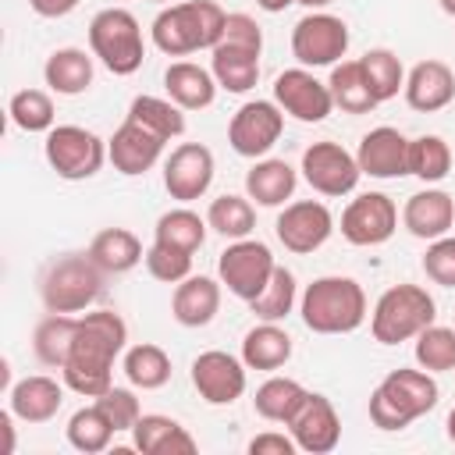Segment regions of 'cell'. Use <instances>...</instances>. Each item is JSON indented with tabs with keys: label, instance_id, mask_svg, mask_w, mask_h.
<instances>
[{
	"label": "cell",
	"instance_id": "1",
	"mask_svg": "<svg viewBox=\"0 0 455 455\" xmlns=\"http://www.w3.org/2000/svg\"><path fill=\"white\" fill-rule=\"evenodd\" d=\"M128 341V323L114 309H96L78 316V334L71 345L68 363L60 366L64 384L82 395V398H100L103 391L114 387V359L124 352Z\"/></svg>",
	"mask_w": 455,
	"mask_h": 455
},
{
	"label": "cell",
	"instance_id": "2",
	"mask_svg": "<svg viewBox=\"0 0 455 455\" xmlns=\"http://www.w3.org/2000/svg\"><path fill=\"white\" fill-rule=\"evenodd\" d=\"M228 14L213 0H185L171 4L153 18V43L167 57H185L196 50H213L224 39Z\"/></svg>",
	"mask_w": 455,
	"mask_h": 455
},
{
	"label": "cell",
	"instance_id": "3",
	"mask_svg": "<svg viewBox=\"0 0 455 455\" xmlns=\"http://www.w3.org/2000/svg\"><path fill=\"white\" fill-rule=\"evenodd\" d=\"M302 323L313 334H352L366 320V291L355 277H316L299 299Z\"/></svg>",
	"mask_w": 455,
	"mask_h": 455
},
{
	"label": "cell",
	"instance_id": "4",
	"mask_svg": "<svg viewBox=\"0 0 455 455\" xmlns=\"http://www.w3.org/2000/svg\"><path fill=\"white\" fill-rule=\"evenodd\" d=\"M437 380L430 377V370H409L398 366L391 370L370 395V423L377 430H405L412 419L427 416L437 405Z\"/></svg>",
	"mask_w": 455,
	"mask_h": 455
},
{
	"label": "cell",
	"instance_id": "5",
	"mask_svg": "<svg viewBox=\"0 0 455 455\" xmlns=\"http://www.w3.org/2000/svg\"><path fill=\"white\" fill-rule=\"evenodd\" d=\"M103 270L92 263L89 252H68L57 256L43 281H39V295L46 313H82L89 309L100 295H103Z\"/></svg>",
	"mask_w": 455,
	"mask_h": 455
},
{
	"label": "cell",
	"instance_id": "6",
	"mask_svg": "<svg viewBox=\"0 0 455 455\" xmlns=\"http://www.w3.org/2000/svg\"><path fill=\"white\" fill-rule=\"evenodd\" d=\"M437 316L434 295L419 284H391L373 313H370V334L380 345H398V341H412L423 327H430Z\"/></svg>",
	"mask_w": 455,
	"mask_h": 455
},
{
	"label": "cell",
	"instance_id": "7",
	"mask_svg": "<svg viewBox=\"0 0 455 455\" xmlns=\"http://www.w3.org/2000/svg\"><path fill=\"white\" fill-rule=\"evenodd\" d=\"M89 50L100 57V64L114 75H135L146 57L142 28L132 11L124 7H103L89 21Z\"/></svg>",
	"mask_w": 455,
	"mask_h": 455
},
{
	"label": "cell",
	"instance_id": "8",
	"mask_svg": "<svg viewBox=\"0 0 455 455\" xmlns=\"http://www.w3.org/2000/svg\"><path fill=\"white\" fill-rule=\"evenodd\" d=\"M43 153H46V164L57 171V178L85 181V178H92L103 167L107 142L96 132L82 128V124H53L46 132Z\"/></svg>",
	"mask_w": 455,
	"mask_h": 455
},
{
	"label": "cell",
	"instance_id": "9",
	"mask_svg": "<svg viewBox=\"0 0 455 455\" xmlns=\"http://www.w3.org/2000/svg\"><path fill=\"white\" fill-rule=\"evenodd\" d=\"M274 267H277V259H274L270 245L259 238H235L217 259L220 284H228V291L242 302H252L267 288Z\"/></svg>",
	"mask_w": 455,
	"mask_h": 455
},
{
	"label": "cell",
	"instance_id": "10",
	"mask_svg": "<svg viewBox=\"0 0 455 455\" xmlns=\"http://www.w3.org/2000/svg\"><path fill=\"white\" fill-rule=\"evenodd\" d=\"M348 53V25L338 14L309 11L291 28V57L302 68H334Z\"/></svg>",
	"mask_w": 455,
	"mask_h": 455
},
{
	"label": "cell",
	"instance_id": "11",
	"mask_svg": "<svg viewBox=\"0 0 455 455\" xmlns=\"http://www.w3.org/2000/svg\"><path fill=\"white\" fill-rule=\"evenodd\" d=\"M284 132V110L274 100H249L235 110L228 124V142L238 156L259 160L274 149V142Z\"/></svg>",
	"mask_w": 455,
	"mask_h": 455
},
{
	"label": "cell",
	"instance_id": "12",
	"mask_svg": "<svg viewBox=\"0 0 455 455\" xmlns=\"http://www.w3.org/2000/svg\"><path fill=\"white\" fill-rule=\"evenodd\" d=\"M302 178L309 181L313 192L320 196H348L355 192L363 171H359V160L341 146V142H313L306 153H302Z\"/></svg>",
	"mask_w": 455,
	"mask_h": 455
},
{
	"label": "cell",
	"instance_id": "13",
	"mask_svg": "<svg viewBox=\"0 0 455 455\" xmlns=\"http://www.w3.org/2000/svg\"><path fill=\"white\" fill-rule=\"evenodd\" d=\"M274 103L291 114L302 124H320L331 110H334V96L327 89V82H320L309 68H288L274 78Z\"/></svg>",
	"mask_w": 455,
	"mask_h": 455
},
{
	"label": "cell",
	"instance_id": "14",
	"mask_svg": "<svg viewBox=\"0 0 455 455\" xmlns=\"http://www.w3.org/2000/svg\"><path fill=\"white\" fill-rule=\"evenodd\" d=\"M398 228V206L384 192H363L355 196L341 213V235L348 245L370 249L384 245Z\"/></svg>",
	"mask_w": 455,
	"mask_h": 455
},
{
	"label": "cell",
	"instance_id": "15",
	"mask_svg": "<svg viewBox=\"0 0 455 455\" xmlns=\"http://www.w3.org/2000/svg\"><path fill=\"white\" fill-rule=\"evenodd\" d=\"M274 231H277V242L288 252L306 256V252H316L331 238L334 217L320 199H299V203H284V210L277 213Z\"/></svg>",
	"mask_w": 455,
	"mask_h": 455
},
{
	"label": "cell",
	"instance_id": "16",
	"mask_svg": "<svg viewBox=\"0 0 455 455\" xmlns=\"http://www.w3.org/2000/svg\"><path fill=\"white\" fill-rule=\"evenodd\" d=\"M288 434L295 437L299 451H309V455H327L338 448L341 441V419H338V409L327 395H316V391H306L302 405L295 409V416L284 423Z\"/></svg>",
	"mask_w": 455,
	"mask_h": 455
},
{
	"label": "cell",
	"instance_id": "17",
	"mask_svg": "<svg viewBox=\"0 0 455 455\" xmlns=\"http://www.w3.org/2000/svg\"><path fill=\"white\" fill-rule=\"evenodd\" d=\"M213 185V153L203 142H181L164 160V188L178 203L206 196Z\"/></svg>",
	"mask_w": 455,
	"mask_h": 455
},
{
	"label": "cell",
	"instance_id": "18",
	"mask_svg": "<svg viewBox=\"0 0 455 455\" xmlns=\"http://www.w3.org/2000/svg\"><path fill=\"white\" fill-rule=\"evenodd\" d=\"M245 370L249 366L231 352L210 348L192 359V387L210 405H231L245 395Z\"/></svg>",
	"mask_w": 455,
	"mask_h": 455
},
{
	"label": "cell",
	"instance_id": "19",
	"mask_svg": "<svg viewBox=\"0 0 455 455\" xmlns=\"http://www.w3.org/2000/svg\"><path fill=\"white\" fill-rule=\"evenodd\" d=\"M164 146H167V139H160V135L149 132L146 124L124 117V124H121V128L110 135V142H107V156H110L114 171H121L124 178H135V174H146V171L160 160Z\"/></svg>",
	"mask_w": 455,
	"mask_h": 455
},
{
	"label": "cell",
	"instance_id": "20",
	"mask_svg": "<svg viewBox=\"0 0 455 455\" xmlns=\"http://www.w3.org/2000/svg\"><path fill=\"white\" fill-rule=\"evenodd\" d=\"M359 171L370 178H405L409 174V139L398 128H373L355 149Z\"/></svg>",
	"mask_w": 455,
	"mask_h": 455
},
{
	"label": "cell",
	"instance_id": "21",
	"mask_svg": "<svg viewBox=\"0 0 455 455\" xmlns=\"http://www.w3.org/2000/svg\"><path fill=\"white\" fill-rule=\"evenodd\" d=\"M405 103L419 114H434V110H444L451 100H455V71L444 64V60H419L412 64V71L405 75Z\"/></svg>",
	"mask_w": 455,
	"mask_h": 455
},
{
	"label": "cell",
	"instance_id": "22",
	"mask_svg": "<svg viewBox=\"0 0 455 455\" xmlns=\"http://www.w3.org/2000/svg\"><path fill=\"white\" fill-rule=\"evenodd\" d=\"M402 224L412 238L434 242L455 228V199L444 188H423L405 199L402 206Z\"/></svg>",
	"mask_w": 455,
	"mask_h": 455
},
{
	"label": "cell",
	"instance_id": "23",
	"mask_svg": "<svg viewBox=\"0 0 455 455\" xmlns=\"http://www.w3.org/2000/svg\"><path fill=\"white\" fill-rule=\"evenodd\" d=\"M64 387L68 384H57L53 377L46 373H32V377H21L18 384H11L7 391V409L21 419V423H50L60 405H64Z\"/></svg>",
	"mask_w": 455,
	"mask_h": 455
},
{
	"label": "cell",
	"instance_id": "24",
	"mask_svg": "<svg viewBox=\"0 0 455 455\" xmlns=\"http://www.w3.org/2000/svg\"><path fill=\"white\" fill-rule=\"evenodd\" d=\"M220 309V284L206 274H188L171 295V316L181 327H206Z\"/></svg>",
	"mask_w": 455,
	"mask_h": 455
},
{
	"label": "cell",
	"instance_id": "25",
	"mask_svg": "<svg viewBox=\"0 0 455 455\" xmlns=\"http://www.w3.org/2000/svg\"><path fill=\"white\" fill-rule=\"evenodd\" d=\"M132 444L142 455H192L196 437L171 416L160 412H142L139 423L132 427Z\"/></svg>",
	"mask_w": 455,
	"mask_h": 455
},
{
	"label": "cell",
	"instance_id": "26",
	"mask_svg": "<svg viewBox=\"0 0 455 455\" xmlns=\"http://www.w3.org/2000/svg\"><path fill=\"white\" fill-rule=\"evenodd\" d=\"M164 89H167V100H174L181 110H206L217 100L220 85H217L213 71H206L192 60H174L164 71Z\"/></svg>",
	"mask_w": 455,
	"mask_h": 455
},
{
	"label": "cell",
	"instance_id": "27",
	"mask_svg": "<svg viewBox=\"0 0 455 455\" xmlns=\"http://www.w3.org/2000/svg\"><path fill=\"white\" fill-rule=\"evenodd\" d=\"M295 185H299L295 167L274 156H259L245 174V196L256 206H284L295 196Z\"/></svg>",
	"mask_w": 455,
	"mask_h": 455
},
{
	"label": "cell",
	"instance_id": "28",
	"mask_svg": "<svg viewBox=\"0 0 455 455\" xmlns=\"http://www.w3.org/2000/svg\"><path fill=\"white\" fill-rule=\"evenodd\" d=\"M43 78L57 96H82L92 85V57L78 46H60L46 57Z\"/></svg>",
	"mask_w": 455,
	"mask_h": 455
},
{
	"label": "cell",
	"instance_id": "29",
	"mask_svg": "<svg viewBox=\"0 0 455 455\" xmlns=\"http://www.w3.org/2000/svg\"><path fill=\"white\" fill-rule=\"evenodd\" d=\"M89 256H92V263L103 274H128L132 267H139L146 259V249H142L135 231H128V228H103L89 242Z\"/></svg>",
	"mask_w": 455,
	"mask_h": 455
},
{
	"label": "cell",
	"instance_id": "30",
	"mask_svg": "<svg viewBox=\"0 0 455 455\" xmlns=\"http://www.w3.org/2000/svg\"><path fill=\"white\" fill-rule=\"evenodd\" d=\"M291 359V334L274 320H259L242 338V363L249 370H281Z\"/></svg>",
	"mask_w": 455,
	"mask_h": 455
},
{
	"label": "cell",
	"instance_id": "31",
	"mask_svg": "<svg viewBox=\"0 0 455 455\" xmlns=\"http://www.w3.org/2000/svg\"><path fill=\"white\" fill-rule=\"evenodd\" d=\"M210 71L220 89L228 92H249L259 82V53L231 43H217L210 50Z\"/></svg>",
	"mask_w": 455,
	"mask_h": 455
},
{
	"label": "cell",
	"instance_id": "32",
	"mask_svg": "<svg viewBox=\"0 0 455 455\" xmlns=\"http://www.w3.org/2000/svg\"><path fill=\"white\" fill-rule=\"evenodd\" d=\"M75 334H78V316L75 313H50L32 331V352H36V359L43 366L60 370L68 363V355H71Z\"/></svg>",
	"mask_w": 455,
	"mask_h": 455
},
{
	"label": "cell",
	"instance_id": "33",
	"mask_svg": "<svg viewBox=\"0 0 455 455\" xmlns=\"http://www.w3.org/2000/svg\"><path fill=\"white\" fill-rule=\"evenodd\" d=\"M327 89L334 96V107H341L345 114H370L377 107V96H373L359 60H338L331 68Z\"/></svg>",
	"mask_w": 455,
	"mask_h": 455
},
{
	"label": "cell",
	"instance_id": "34",
	"mask_svg": "<svg viewBox=\"0 0 455 455\" xmlns=\"http://www.w3.org/2000/svg\"><path fill=\"white\" fill-rule=\"evenodd\" d=\"M121 370H124V377H128L132 387L156 391V387H164L171 380V355L160 345H153V341H139V345H132L124 352Z\"/></svg>",
	"mask_w": 455,
	"mask_h": 455
},
{
	"label": "cell",
	"instance_id": "35",
	"mask_svg": "<svg viewBox=\"0 0 455 455\" xmlns=\"http://www.w3.org/2000/svg\"><path fill=\"white\" fill-rule=\"evenodd\" d=\"M206 220L188 210V206H174L167 213H160L156 228H153V242H164V245H174V249H185V252H196L203 249L206 242Z\"/></svg>",
	"mask_w": 455,
	"mask_h": 455
},
{
	"label": "cell",
	"instance_id": "36",
	"mask_svg": "<svg viewBox=\"0 0 455 455\" xmlns=\"http://www.w3.org/2000/svg\"><path fill=\"white\" fill-rule=\"evenodd\" d=\"M302 398H306V387H302L299 380H291V377H270V380H263V384L256 387L252 405H256V412H259L263 419H270V423H288V419L295 416V409L302 405Z\"/></svg>",
	"mask_w": 455,
	"mask_h": 455
},
{
	"label": "cell",
	"instance_id": "37",
	"mask_svg": "<svg viewBox=\"0 0 455 455\" xmlns=\"http://www.w3.org/2000/svg\"><path fill=\"white\" fill-rule=\"evenodd\" d=\"M206 224H210L217 235L231 238V242H235V238H249L252 228H256V210H252L249 196H231V192H224V196H217V199L210 203Z\"/></svg>",
	"mask_w": 455,
	"mask_h": 455
},
{
	"label": "cell",
	"instance_id": "38",
	"mask_svg": "<svg viewBox=\"0 0 455 455\" xmlns=\"http://www.w3.org/2000/svg\"><path fill=\"white\" fill-rule=\"evenodd\" d=\"M114 434H117L114 423L107 419V412H103L96 402L85 405V409H78V412H71V419H68V444H71L75 451H82V455L103 451Z\"/></svg>",
	"mask_w": 455,
	"mask_h": 455
},
{
	"label": "cell",
	"instance_id": "39",
	"mask_svg": "<svg viewBox=\"0 0 455 455\" xmlns=\"http://www.w3.org/2000/svg\"><path fill=\"white\" fill-rule=\"evenodd\" d=\"M295 299H299L295 274L277 263L274 274H270V281H267V288L249 302V309H252L256 320H274V323H281V320L295 309Z\"/></svg>",
	"mask_w": 455,
	"mask_h": 455
},
{
	"label": "cell",
	"instance_id": "40",
	"mask_svg": "<svg viewBox=\"0 0 455 455\" xmlns=\"http://www.w3.org/2000/svg\"><path fill=\"white\" fill-rule=\"evenodd\" d=\"M359 64H363V75H366V82H370L377 103L395 100L398 89H405V68H402L398 53L377 46V50H366V53L359 57Z\"/></svg>",
	"mask_w": 455,
	"mask_h": 455
},
{
	"label": "cell",
	"instance_id": "41",
	"mask_svg": "<svg viewBox=\"0 0 455 455\" xmlns=\"http://www.w3.org/2000/svg\"><path fill=\"white\" fill-rule=\"evenodd\" d=\"M128 117L146 124L149 132H156L160 139H178L185 132V114L174 100H160V96H135L128 107Z\"/></svg>",
	"mask_w": 455,
	"mask_h": 455
},
{
	"label": "cell",
	"instance_id": "42",
	"mask_svg": "<svg viewBox=\"0 0 455 455\" xmlns=\"http://www.w3.org/2000/svg\"><path fill=\"white\" fill-rule=\"evenodd\" d=\"M448 171H451V146L441 135L409 139V174L434 185V181L448 178Z\"/></svg>",
	"mask_w": 455,
	"mask_h": 455
},
{
	"label": "cell",
	"instance_id": "43",
	"mask_svg": "<svg viewBox=\"0 0 455 455\" xmlns=\"http://www.w3.org/2000/svg\"><path fill=\"white\" fill-rule=\"evenodd\" d=\"M412 341H416L412 355H416V363H419L423 370H430V373H448V370H455V327L430 323V327H423Z\"/></svg>",
	"mask_w": 455,
	"mask_h": 455
},
{
	"label": "cell",
	"instance_id": "44",
	"mask_svg": "<svg viewBox=\"0 0 455 455\" xmlns=\"http://www.w3.org/2000/svg\"><path fill=\"white\" fill-rule=\"evenodd\" d=\"M7 114H11V121L21 128V132H50L53 128V117H57V110H53V100H50V92H43V89H21V92H14L11 96V103H7Z\"/></svg>",
	"mask_w": 455,
	"mask_h": 455
},
{
	"label": "cell",
	"instance_id": "45",
	"mask_svg": "<svg viewBox=\"0 0 455 455\" xmlns=\"http://www.w3.org/2000/svg\"><path fill=\"white\" fill-rule=\"evenodd\" d=\"M142 263H146L149 277H156L164 284H178V281H185L192 274V252L174 249V245H164V242H153L146 249V259Z\"/></svg>",
	"mask_w": 455,
	"mask_h": 455
},
{
	"label": "cell",
	"instance_id": "46",
	"mask_svg": "<svg viewBox=\"0 0 455 455\" xmlns=\"http://www.w3.org/2000/svg\"><path fill=\"white\" fill-rule=\"evenodd\" d=\"M423 274L441 284V288H455V238L451 235H441L427 245L423 252Z\"/></svg>",
	"mask_w": 455,
	"mask_h": 455
},
{
	"label": "cell",
	"instance_id": "47",
	"mask_svg": "<svg viewBox=\"0 0 455 455\" xmlns=\"http://www.w3.org/2000/svg\"><path fill=\"white\" fill-rule=\"evenodd\" d=\"M96 405L107 412V419L114 423L117 434H121V430H132V427L139 423V416H142V405H139L135 391H128V387H110V391H103V395L96 398Z\"/></svg>",
	"mask_w": 455,
	"mask_h": 455
},
{
	"label": "cell",
	"instance_id": "48",
	"mask_svg": "<svg viewBox=\"0 0 455 455\" xmlns=\"http://www.w3.org/2000/svg\"><path fill=\"white\" fill-rule=\"evenodd\" d=\"M220 43H231V46H245V50L263 53V28H259L256 18H249V14H228V21H224V39H220Z\"/></svg>",
	"mask_w": 455,
	"mask_h": 455
},
{
	"label": "cell",
	"instance_id": "49",
	"mask_svg": "<svg viewBox=\"0 0 455 455\" xmlns=\"http://www.w3.org/2000/svg\"><path fill=\"white\" fill-rule=\"evenodd\" d=\"M299 444L291 434H277V430H263L249 441V455H295Z\"/></svg>",
	"mask_w": 455,
	"mask_h": 455
},
{
	"label": "cell",
	"instance_id": "50",
	"mask_svg": "<svg viewBox=\"0 0 455 455\" xmlns=\"http://www.w3.org/2000/svg\"><path fill=\"white\" fill-rule=\"evenodd\" d=\"M28 7L39 14V18H64L78 7V0H28Z\"/></svg>",
	"mask_w": 455,
	"mask_h": 455
},
{
	"label": "cell",
	"instance_id": "51",
	"mask_svg": "<svg viewBox=\"0 0 455 455\" xmlns=\"http://www.w3.org/2000/svg\"><path fill=\"white\" fill-rule=\"evenodd\" d=\"M14 412L11 409H4L0 412V434H4V444H0V455H14Z\"/></svg>",
	"mask_w": 455,
	"mask_h": 455
},
{
	"label": "cell",
	"instance_id": "52",
	"mask_svg": "<svg viewBox=\"0 0 455 455\" xmlns=\"http://www.w3.org/2000/svg\"><path fill=\"white\" fill-rule=\"evenodd\" d=\"M291 4H299V0H256V7H263L267 14H281V11H288Z\"/></svg>",
	"mask_w": 455,
	"mask_h": 455
},
{
	"label": "cell",
	"instance_id": "53",
	"mask_svg": "<svg viewBox=\"0 0 455 455\" xmlns=\"http://www.w3.org/2000/svg\"><path fill=\"white\" fill-rule=\"evenodd\" d=\"M302 7H309V11H320V7H327V4H334V0H299Z\"/></svg>",
	"mask_w": 455,
	"mask_h": 455
},
{
	"label": "cell",
	"instance_id": "54",
	"mask_svg": "<svg viewBox=\"0 0 455 455\" xmlns=\"http://www.w3.org/2000/svg\"><path fill=\"white\" fill-rule=\"evenodd\" d=\"M448 437H451V444H455V409L448 412Z\"/></svg>",
	"mask_w": 455,
	"mask_h": 455
},
{
	"label": "cell",
	"instance_id": "55",
	"mask_svg": "<svg viewBox=\"0 0 455 455\" xmlns=\"http://www.w3.org/2000/svg\"><path fill=\"white\" fill-rule=\"evenodd\" d=\"M441 11H444V14H451V18H455V0H441Z\"/></svg>",
	"mask_w": 455,
	"mask_h": 455
},
{
	"label": "cell",
	"instance_id": "56",
	"mask_svg": "<svg viewBox=\"0 0 455 455\" xmlns=\"http://www.w3.org/2000/svg\"><path fill=\"white\" fill-rule=\"evenodd\" d=\"M153 4H164V0H153Z\"/></svg>",
	"mask_w": 455,
	"mask_h": 455
}]
</instances>
